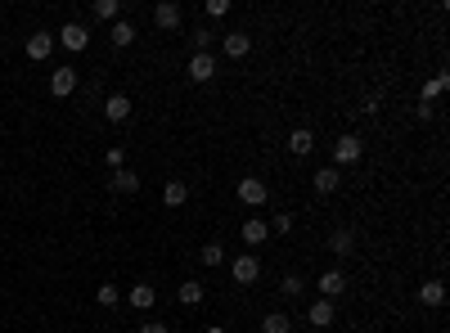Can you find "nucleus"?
Masks as SVG:
<instances>
[{"label": "nucleus", "mask_w": 450, "mask_h": 333, "mask_svg": "<svg viewBox=\"0 0 450 333\" xmlns=\"http://www.w3.org/2000/svg\"><path fill=\"white\" fill-rule=\"evenodd\" d=\"M230 275H235V284H243V288H248V284H257L261 262H257L252 252H243V257H235V262H230Z\"/></svg>", "instance_id": "nucleus-1"}, {"label": "nucleus", "mask_w": 450, "mask_h": 333, "mask_svg": "<svg viewBox=\"0 0 450 333\" xmlns=\"http://www.w3.org/2000/svg\"><path fill=\"white\" fill-rule=\"evenodd\" d=\"M360 153H365L360 135H343V140L333 144V163H338V167H351V163H360Z\"/></svg>", "instance_id": "nucleus-2"}, {"label": "nucleus", "mask_w": 450, "mask_h": 333, "mask_svg": "<svg viewBox=\"0 0 450 333\" xmlns=\"http://www.w3.org/2000/svg\"><path fill=\"white\" fill-rule=\"evenodd\" d=\"M266 199H271V189H266V180H239V203L243 207H261Z\"/></svg>", "instance_id": "nucleus-3"}, {"label": "nucleus", "mask_w": 450, "mask_h": 333, "mask_svg": "<svg viewBox=\"0 0 450 333\" xmlns=\"http://www.w3.org/2000/svg\"><path fill=\"white\" fill-rule=\"evenodd\" d=\"M72 90H77V68H59V72H50V95L68 100Z\"/></svg>", "instance_id": "nucleus-4"}, {"label": "nucleus", "mask_w": 450, "mask_h": 333, "mask_svg": "<svg viewBox=\"0 0 450 333\" xmlns=\"http://www.w3.org/2000/svg\"><path fill=\"white\" fill-rule=\"evenodd\" d=\"M59 41H64V50L77 54V50H86V45H90V32L81 28V23H68V28L59 32Z\"/></svg>", "instance_id": "nucleus-5"}, {"label": "nucleus", "mask_w": 450, "mask_h": 333, "mask_svg": "<svg viewBox=\"0 0 450 333\" xmlns=\"http://www.w3.org/2000/svg\"><path fill=\"white\" fill-rule=\"evenodd\" d=\"M266 239H271V226H266L261 216H248V221H243V243H248V248H261Z\"/></svg>", "instance_id": "nucleus-6"}, {"label": "nucleus", "mask_w": 450, "mask_h": 333, "mask_svg": "<svg viewBox=\"0 0 450 333\" xmlns=\"http://www.w3.org/2000/svg\"><path fill=\"white\" fill-rule=\"evenodd\" d=\"M180 18H185V14H180V5H172V0H162V5L153 9V23H158L162 32H176V28H180Z\"/></svg>", "instance_id": "nucleus-7"}, {"label": "nucleus", "mask_w": 450, "mask_h": 333, "mask_svg": "<svg viewBox=\"0 0 450 333\" xmlns=\"http://www.w3.org/2000/svg\"><path fill=\"white\" fill-rule=\"evenodd\" d=\"M50 54H54V36L50 32H32L28 36V59L41 64V59H50Z\"/></svg>", "instance_id": "nucleus-8"}, {"label": "nucleus", "mask_w": 450, "mask_h": 333, "mask_svg": "<svg viewBox=\"0 0 450 333\" xmlns=\"http://www.w3.org/2000/svg\"><path fill=\"white\" fill-rule=\"evenodd\" d=\"M315 288H320V293H324V302H329V298H338V293H347V275H343V270H324Z\"/></svg>", "instance_id": "nucleus-9"}, {"label": "nucleus", "mask_w": 450, "mask_h": 333, "mask_svg": "<svg viewBox=\"0 0 450 333\" xmlns=\"http://www.w3.org/2000/svg\"><path fill=\"white\" fill-rule=\"evenodd\" d=\"M131 108H136V104H131V95H108L104 117H108V122H126V117H131Z\"/></svg>", "instance_id": "nucleus-10"}, {"label": "nucleus", "mask_w": 450, "mask_h": 333, "mask_svg": "<svg viewBox=\"0 0 450 333\" xmlns=\"http://www.w3.org/2000/svg\"><path fill=\"white\" fill-rule=\"evenodd\" d=\"M189 77H194V81H212V77H216V59H212V54H194V59H189Z\"/></svg>", "instance_id": "nucleus-11"}, {"label": "nucleus", "mask_w": 450, "mask_h": 333, "mask_svg": "<svg viewBox=\"0 0 450 333\" xmlns=\"http://www.w3.org/2000/svg\"><path fill=\"white\" fill-rule=\"evenodd\" d=\"M162 203H167V207H185V203H189V185H185V180H167V185H162Z\"/></svg>", "instance_id": "nucleus-12"}, {"label": "nucleus", "mask_w": 450, "mask_h": 333, "mask_svg": "<svg viewBox=\"0 0 450 333\" xmlns=\"http://www.w3.org/2000/svg\"><path fill=\"white\" fill-rule=\"evenodd\" d=\"M307 320H311L315 329H329V325H333V302L315 298V302H311V311H307Z\"/></svg>", "instance_id": "nucleus-13"}, {"label": "nucleus", "mask_w": 450, "mask_h": 333, "mask_svg": "<svg viewBox=\"0 0 450 333\" xmlns=\"http://www.w3.org/2000/svg\"><path fill=\"white\" fill-rule=\"evenodd\" d=\"M126 302L136 306V311H149V306L158 302V293L149 288V284H136V288H126Z\"/></svg>", "instance_id": "nucleus-14"}, {"label": "nucleus", "mask_w": 450, "mask_h": 333, "mask_svg": "<svg viewBox=\"0 0 450 333\" xmlns=\"http://www.w3.org/2000/svg\"><path fill=\"white\" fill-rule=\"evenodd\" d=\"M351 248H356V234L351 230H333L329 234V252L333 257H351Z\"/></svg>", "instance_id": "nucleus-15"}, {"label": "nucleus", "mask_w": 450, "mask_h": 333, "mask_svg": "<svg viewBox=\"0 0 450 333\" xmlns=\"http://www.w3.org/2000/svg\"><path fill=\"white\" fill-rule=\"evenodd\" d=\"M315 149V135L307 131V127H302V131H293V135H288V153H297V158H307Z\"/></svg>", "instance_id": "nucleus-16"}, {"label": "nucleus", "mask_w": 450, "mask_h": 333, "mask_svg": "<svg viewBox=\"0 0 450 333\" xmlns=\"http://www.w3.org/2000/svg\"><path fill=\"white\" fill-rule=\"evenodd\" d=\"M221 45H225V54H230V59H243V54L252 50V36H243V32H230Z\"/></svg>", "instance_id": "nucleus-17"}, {"label": "nucleus", "mask_w": 450, "mask_h": 333, "mask_svg": "<svg viewBox=\"0 0 450 333\" xmlns=\"http://www.w3.org/2000/svg\"><path fill=\"white\" fill-rule=\"evenodd\" d=\"M419 302H423V306H442V302H446V284H442V279H428V284L419 288Z\"/></svg>", "instance_id": "nucleus-18"}, {"label": "nucleus", "mask_w": 450, "mask_h": 333, "mask_svg": "<svg viewBox=\"0 0 450 333\" xmlns=\"http://www.w3.org/2000/svg\"><path fill=\"white\" fill-rule=\"evenodd\" d=\"M338 185H343V176H338V167H324V171H315V194H333Z\"/></svg>", "instance_id": "nucleus-19"}, {"label": "nucleus", "mask_w": 450, "mask_h": 333, "mask_svg": "<svg viewBox=\"0 0 450 333\" xmlns=\"http://www.w3.org/2000/svg\"><path fill=\"white\" fill-rule=\"evenodd\" d=\"M113 189H117V194H140V176L122 167V171H113Z\"/></svg>", "instance_id": "nucleus-20"}, {"label": "nucleus", "mask_w": 450, "mask_h": 333, "mask_svg": "<svg viewBox=\"0 0 450 333\" xmlns=\"http://www.w3.org/2000/svg\"><path fill=\"white\" fill-rule=\"evenodd\" d=\"M261 333H293V320H288L284 311H271L261 320Z\"/></svg>", "instance_id": "nucleus-21"}, {"label": "nucleus", "mask_w": 450, "mask_h": 333, "mask_svg": "<svg viewBox=\"0 0 450 333\" xmlns=\"http://www.w3.org/2000/svg\"><path fill=\"white\" fill-rule=\"evenodd\" d=\"M108 41H113L117 50H126V45L136 41V28H131V23H122V18H117V23H113V32H108Z\"/></svg>", "instance_id": "nucleus-22"}, {"label": "nucleus", "mask_w": 450, "mask_h": 333, "mask_svg": "<svg viewBox=\"0 0 450 333\" xmlns=\"http://www.w3.org/2000/svg\"><path fill=\"white\" fill-rule=\"evenodd\" d=\"M90 14L100 18V23H117V14H122V5H117V0H95V5H90Z\"/></svg>", "instance_id": "nucleus-23"}, {"label": "nucleus", "mask_w": 450, "mask_h": 333, "mask_svg": "<svg viewBox=\"0 0 450 333\" xmlns=\"http://www.w3.org/2000/svg\"><path fill=\"white\" fill-rule=\"evenodd\" d=\"M446 86H450V77H446V72H437V77H432L428 86H423V95H419V104H432V100H437V95H446Z\"/></svg>", "instance_id": "nucleus-24"}, {"label": "nucleus", "mask_w": 450, "mask_h": 333, "mask_svg": "<svg viewBox=\"0 0 450 333\" xmlns=\"http://www.w3.org/2000/svg\"><path fill=\"white\" fill-rule=\"evenodd\" d=\"M180 302H185V306H199V302H203V284H199V279H185V284H180Z\"/></svg>", "instance_id": "nucleus-25"}, {"label": "nucleus", "mask_w": 450, "mask_h": 333, "mask_svg": "<svg viewBox=\"0 0 450 333\" xmlns=\"http://www.w3.org/2000/svg\"><path fill=\"white\" fill-rule=\"evenodd\" d=\"M199 262H203V266H221V262H225V248H221V243H208V248L199 252Z\"/></svg>", "instance_id": "nucleus-26"}, {"label": "nucleus", "mask_w": 450, "mask_h": 333, "mask_svg": "<svg viewBox=\"0 0 450 333\" xmlns=\"http://www.w3.org/2000/svg\"><path fill=\"white\" fill-rule=\"evenodd\" d=\"M302 288H307V284H302V275H284V284H279V293H284V298H297Z\"/></svg>", "instance_id": "nucleus-27"}, {"label": "nucleus", "mask_w": 450, "mask_h": 333, "mask_svg": "<svg viewBox=\"0 0 450 333\" xmlns=\"http://www.w3.org/2000/svg\"><path fill=\"white\" fill-rule=\"evenodd\" d=\"M117 302H122V293L113 284H100V306H117Z\"/></svg>", "instance_id": "nucleus-28"}, {"label": "nucleus", "mask_w": 450, "mask_h": 333, "mask_svg": "<svg viewBox=\"0 0 450 333\" xmlns=\"http://www.w3.org/2000/svg\"><path fill=\"white\" fill-rule=\"evenodd\" d=\"M104 163H108V167H113V171H122V163H126V149H117V144H113V149H108V153H104Z\"/></svg>", "instance_id": "nucleus-29"}, {"label": "nucleus", "mask_w": 450, "mask_h": 333, "mask_svg": "<svg viewBox=\"0 0 450 333\" xmlns=\"http://www.w3.org/2000/svg\"><path fill=\"white\" fill-rule=\"evenodd\" d=\"M266 226H271L275 234H288V230H293V216H284V212H279L275 221H266Z\"/></svg>", "instance_id": "nucleus-30"}, {"label": "nucleus", "mask_w": 450, "mask_h": 333, "mask_svg": "<svg viewBox=\"0 0 450 333\" xmlns=\"http://www.w3.org/2000/svg\"><path fill=\"white\" fill-rule=\"evenodd\" d=\"M230 14V0H208V18H225Z\"/></svg>", "instance_id": "nucleus-31"}, {"label": "nucleus", "mask_w": 450, "mask_h": 333, "mask_svg": "<svg viewBox=\"0 0 450 333\" xmlns=\"http://www.w3.org/2000/svg\"><path fill=\"white\" fill-rule=\"evenodd\" d=\"M208 41H212V32H208V28H199V32H194V45H199L194 54H208Z\"/></svg>", "instance_id": "nucleus-32"}, {"label": "nucleus", "mask_w": 450, "mask_h": 333, "mask_svg": "<svg viewBox=\"0 0 450 333\" xmlns=\"http://www.w3.org/2000/svg\"><path fill=\"white\" fill-rule=\"evenodd\" d=\"M140 333H172V329H167V325H158V320H153V325H140Z\"/></svg>", "instance_id": "nucleus-33"}, {"label": "nucleus", "mask_w": 450, "mask_h": 333, "mask_svg": "<svg viewBox=\"0 0 450 333\" xmlns=\"http://www.w3.org/2000/svg\"><path fill=\"white\" fill-rule=\"evenodd\" d=\"M203 333H225V329H221V325H208V329H203Z\"/></svg>", "instance_id": "nucleus-34"}]
</instances>
